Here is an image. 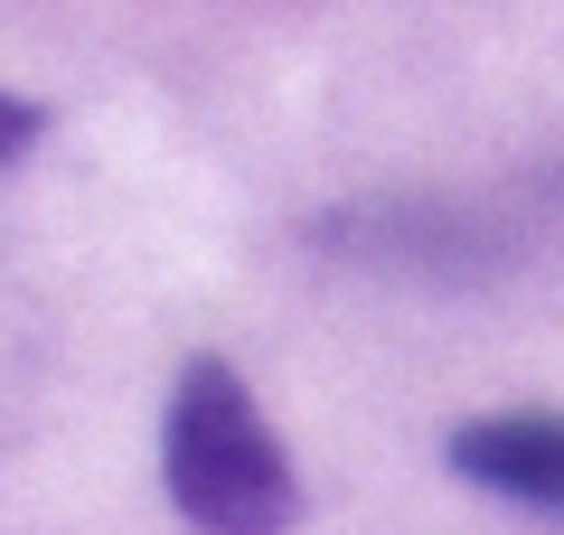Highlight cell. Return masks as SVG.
Listing matches in <instances>:
<instances>
[{
    "label": "cell",
    "mask_w": 564,
    "mask_h": 535,
    "mask_svg": "<svg viewBox=\"0 0 564 535\" xmlns=\"http://www.w3.org/2000/svg\"><path fill=\"white\" fill-rule=\"evenodd\" d=\"M39 132H47V113H39V103H29V95H0V170L39 151Z\"/></svg>",
    "instance_id": "3"
},
{
    "label": "cell",
    "mask_w": 564,
    "mask_h": 535,
    "mask_svg": "<svg viewBox=\"0 0 564 535\" xmlns=\"http://www.w3.org/2000/svg\"><path fill=\"white\" fill-rule=\"evenodd\" d=\"M443 460L480 498L564 526V414H480L443 441Z\"/></svg>",
    "instance_id": "2"
},
{
    "label": "cell",
    "mask_w": 564,
    "mask_h": 535,
    "mask_svg": "<svg viewBox=\"0 0 564 535\" xmlns=\"http://www.w3.org/2000/svg\"><path fill=\"white\" fill-rule=\"evenodd\" d=\"M161 489L198 535H292L302 479L273 441L254 385L226 357H188L161 404Z\"/></svg>",
    "instance_id": "1"
}]
</instances>
